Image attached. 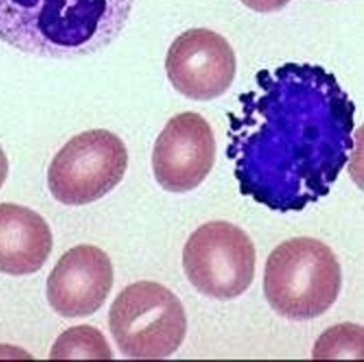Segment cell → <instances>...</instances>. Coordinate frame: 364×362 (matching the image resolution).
Here are the masks:
<instances>
[{"mask_svg": "<svg viewBox=\"0 0 364 362\" xmlns=\"http://www.w3.org/2000/svg\"><path fill=\"white\" fill-rule=\"evenodd\" d=\"M230 112L240 191L274 210H301L329 193L353 149L355 107L321 65L262 70Z\"/></svg>", "mask_w": 364, "mask_h": 362, "instance_id": "1", "label": "cell"}, {"mask_svg": "<svg viewBox=\"0 0 364 362\" xmlns=\"http://www.w3.org/2000/svg\"><path fill=\"white\" fill-rule=\"evenodd\" d=\"M134 0H0V40L55 59L99 52L127 25Z\"/></svg>", "mask_w": 364, "mask_h": 362, "instance_id": "2", "label": "cell"}, {"mask_svg": "<svg viewBox=\"0 0 364 362\" xmlns=\"http://www.w3.org/2000/svg\"><path fill=\"white\" fill-rule=\"evenodd\" d=\"M342 272L336 255L321 240L296 238L268 257L264 293L272 308L294 321L315 319L336 302Z\"/></svg>", "mask_w": 364, "mask_h": 362, "instance_id": "3", "label": "cell"}, {"mask_svg": "<svg viewBox=\"0 0 364 362\" xmlns=\"http://www.w3.org/2000/svg\"><path fill=\"white\" fill-rule=\"evenodd\" d=\"M109 328L123 355L133 359H165L186 336L184 307L168 287L139 281L125 287L109 311Z\"/></svg>", "mask_w": 364, "mask_h": 362, "instance_id": "4", "label": "cell"}, {"mask_svg": "<svg viewBox=\"0 0 364 362\" xmlns=\"http://www.w3.org/2000/svg\"><path fill=\"white\" fill-rule=\"evenodd\" d=\"M129 153L120 137L106 129L74 136L53 159L48 188L67 206H82L101 199L122 181Z\"/></svg>", "mask_w": 364, "mask_h": 362, "instance_id": "5", "label": "cell"}, {"mask_svg": "<svg viewBox=\"0 0 364 362\" xmlns=\"http://www.w3.org/2000/svg\"><path fill=\"white\" fill-rule=\"evenodd\" d=\"M183 266L200 293L216 299H233L244 294L255 278V246L233 223L210 221L187 240Z\"/></svg>", "mask_w": 364, "mask_h": 362, "instance_id": "6", "label": "cell"}, {"mask_svg": "<svg viewBox=\"0 0 364 362\" xmlns=\"http://www.w3.org/2000/svg\"><path fill=\"white\" fill-rule=\"evenodd\" d=\"M172 86L195 101H210L231 87L236 58L229 42L215 31L193 28L181 33L166 57Z\"/></svg>", "mask_w": 364, "mask_h": 362, "instance_id": "7", "label": "cell"}, {"mask_svg": "<svg viewBox=\"0 0 364 362\" xmlns=\"http://www.w3.org/2000/svg\"><path fill=\"white\" fill-rule=\"evenodd\" d=\"M216 159V142L208 121L193 112L172 117L155 142L152 165L165 191L185 193L197 188Z\"/></svg>", "mask_w": 364, "mask_h": 362, "instance_id": "8", "label": "cell"}, {"mask_svg": "<svg viewBox=\"0 0 364 362\" xmlns=\"http://www.w3.org/2000/svg\"><path fill=\"white\" fill-rule=\"evenodd\" d=\"M112 282L107 253L92 245H80L67 251L50 272L48 299L61 316H88L103 306Z\"/></svg>", "mask_w": 364, "mask_h": 362, "instance_id": "9", "label": "cell"}, {"mask_svg": "<svg viewBox=\"0 0 364 362\" xmlns=\"http://www.w3.org/2000/svg\"><path fill=\"white\" fill-rule=\"evenodd\" d=\"M52 247V232L38 213L18 204H0V272L33 274L44 265Z\"/></svg>", "mask_w": 364, "mask_h": 362, "instance_id": "10", "label": "cell"}, {"mask_svg": "<svg viewBox=\"0 0 364 362\" xmlns=\"http://www.w3.org/2000/svg\"><path fill=\"white\" fill-rule=\"evenodd\" d=\"M52 359H112L105 336L97 328L78 326L65 330L50 353Z\"/></svg>", "mask_w": 364, "mask_h": 362, "instance_id": "11", "label": "cell"}, {"mask_svg": "<svg viewBox=\"0 0 364 362\" xmlns=\"http://www.w3.org/2000/svg\"><path fill=\"white\" fill-rule=\"evenodd\" d=\"M246 7L259 14H269L284 8L291 0H240Z\"/></svg>", "mask_w": 364, "mask_h": 362, "instance_id": "12", "label": "cell"}, {"mask_svg": "<svg viewBox=\"0 0 364 362\" xmlns=\"http://www.w3.org/2000/svg\"><path fill=\"white\" fill-rule=\"evenodd\" d=\"M8 171H9V163L3 148L0 147V188L7 180Z\"/></svg>", "mask_w": 364, "mask_h": 362, "instance_id": "13", "label": "cell"}]
</instances>
